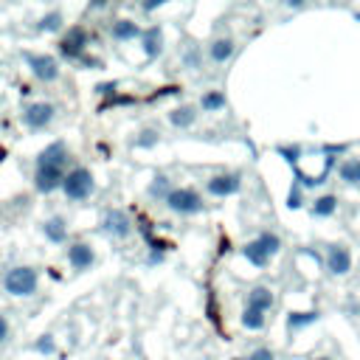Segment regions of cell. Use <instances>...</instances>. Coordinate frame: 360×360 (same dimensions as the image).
Instances as JSON below:
<instances>
[{
  "label": "cell",
  "mask_w": 360,
  "mask_h": 360,
  "mask_svg": "<svg viewBox=\"0 0 360 360\" xmlns=\"http://www.w3.org/2000/svg\"><path fill=\"white\" fill-rule=\"evenodd\" d=\"M93 174L87 172V169H73V172H68V177H65V186H62V191H65V197H70V200H84V197H90V191H93Z\"/></svg>",
  "instance_id": "2"
},
{
  "label": "cell",
  "mask_w": 360,
  "mask_h": 360,
  "mask_svg": "<svg viewBox=\"0 0 360 360\" xmlns=\"http://www.w3.org/2000/svg\"><path fill=\"white\" fill-rule=\"evenodd\" d=\"M65 160H68V149H65V143H62V141L48 143V146L37 155V166H56V169H62V166H65Z\"/></svg>",
  "instance_id": "10"
},
{
  "label": "cell",
  "mask_w": 360,
  "mask_h": 360,
  "mask_svg": "<svg viewBox=\"0 0 360 360\" xmlns=\"http://www.w3.org/2000/svg\"><path fill=\"white\" fill-rule=\"evenodd\" d=\"M42 231L51 242H65L68 239V225H65L62 217H51L48 222H42Z\"/></svg>",
  "instance_id": "17"
},
{
  "label": "cell",
  "mask_w": 360,
  "mask_h": 360,
  "mask_svg": "<svg viewBox=\"0 0 360 360\" xmlns=\"http://www.w3.org/2000/svg\"><path fill=\"white\" fill-rule=\"evenodd\" d=\"M242 253H245V259L253 264V267H267V262H270V250L264 248V242L262 239H253V242H248L245 248H242Z\"/></svg>",
  "instance_id": "13"
},
{
  "label": "cell",
  "mask_w": 360,
  "mask_h": 360,
  "mask_svg": "<svg viewBox=\"0 0 360 360\" xmlns=\"http://www.w3.org/2000/svg\"><path fill=\"white\" fill-rule=\"evenodd\" d=\"M37 28H39V31H59V28H62V11H48V14L39 20Z\"/></svg>",
  "instance_id": "26"
},
{
  "label": "cell",
  "mask_w": 360,
  "mask_h": 360,
  "mask_svg": "<svg viewBox=\"0 0 360 360\" xmlns=\"http://www.w3.org/2000/svg\"><path fill=\"white\" fill-rule=\"evenodd\" d=\"M186 62L194 68V65H197V51H188V53H186Z\"/></svg>",
  "instance_id": "35"
},
{
  "label": "cell",
  "mask_w": 360,
  "mask_h": 360,
  "mask_svg": "<svg viewBox=\"0 0 360 360\" xmlns=\"http://www.w3.org/2000/svg\"><path fill=\"white\" fill-rule=\"evenodd\" d=\"M112 37L115 39H135V37H143V31L132 20H118V22H112Z\"/></svg>",
  "instance_id": "18"
},
{
  "label": "cell",
  "mask_w": 360,
  "mask_h": 360,
  "mask_svg": "<svg viewBox=\"0 0 360 360\" xmlns=\"http://www.w3.org/2000/svg\"><path fill=\"white\" fill-rule=\"evenodd\" d=\"M6 335H8V323H6V318L0 315V343L6 340Z\"/></svg>",
  "instance_id": "33"
},
{
  "label": "cell",
  "mask_w": 360,
  "mask_h": 360,
  "mask_svg": "<svg viewBox=\"0 0 360 360\" xmlns=\"http://www.w3.org/2000/svg\"><path fill=\"white\" fill-rule=\"evenodd\" d=\"M152 143H158V132L155 129H143L141 138L135 141V146H152Z\"/></svg>",
  "instance_id": "29"
},
{
  "label": "cell",
  "mask_w": 360,
  "mask_h": 360,
  "mask_svg": "<svg viewBox=\"0 0 360 360\" xmlns=\"http://www.w3.org/2000/svg\"><path fill=\"white\" fill-rule=\"evenodd\" d=\"M326 267H329L332 276H346L352 270V253L340 245H332L326 250Z\"/></svg>",
  "instance_id": "9"
},
{
  "label": "cell",
  "mask_w": 360,
  "mask_h": 360,
  "mask_svg": "<svg viewBox=\"0 0 360 360\" xmlns=\"http://www.w3.org/2000/svg\"><path fill=\"white\" fill-rule=\"evenodd\" d=\"M53 104H45V101H37V104H28L25 112H22V121L31 127V129H45L53 118Z\"/></svg>",
  "instance_id": "8"
},
{
  "label": "cell",
  "mask_w": 360,
  "mask_h": 360,
  "mask_svg": "<svg viewBox=\"0 0 360 360\" xmlns=\"http://www.w3.org/2000/svg\"><path fill=\"white\" fill-rule=\"evenodd\" d=\"M315 360H332V357H315Z\"/></svg>",
  "instance_id": "36"
},
{
  "label": "cell",
  "mask_w": 360,
  "mask_h": 360,
  "mask_svg": "<svg viewBox=\"0 0 360 360\" xmlns=\"http://www.w3.org/2000/svg\"><path fill=\"white\" fill-rule=\"evenodd\" d=\"M160 6H163V0H152V3H143V11H155Z\"/></svg>",
  "instance_id": "34"
},
{
  "label": "cell",
  "mask_w": 360,
  "mask_h": 360,
  "mask_svg": "<svg viewBox=\"0 0 360 360\" xmlns=\"http://www.w3.org/2000/svg\"><path fill=\"white\" fill-rule=\"evenodd\" d=\"M233 360H248V357H233Z\"/></svg>",
  "instance_id": "37"
},
{
  "label": "cell",
  "mask_w": 360,
  "mask_h": 360,
  "mask_svg": "<svg viewBox=\"0 0 360 360\" xmlns=\"http://www.w3.org/2000/svg\"><path fill=\"white\" fill-rule=\"evenodd\" d=\"M93 248L90 245H84V242H76V245H70L68 248V262L76 267V270H87L90 264H93Z\"/></svg>",
  "instance_id": "12"
},
{
  "label": "cell",
  "mask_w": 360,
  "mask_h": 360,
  "mask_svg": "<svg viewBox=\"0 0 360 360\" xmlns=\"http://www.w3.org/2000/svg\"><path fill=\"white\" fill-rule=\"evenodd\" d=\"M6 292L11 295H34L37 292V270L31 267H11L3 278Z\"/></svg>",
  "instance_id": "1"
},
{
  "label": "cell",
  "mask_w": 360,
  "mask_h": 360,
  "mask_svg": "<svg viewBox=\"0 0 360 360\" xmlns=\"http://www.w3.org/2000/svg\"><path fill=\"white\" fill-rule=\"evenodd\" d=\"M338 174H340L343 183L360 186V158H346V160L338 166Z\"/></svg>",
  "instance_id": "16"
},
{
  "label": "cell",
  "mask_w": 360,
  "mask_h": 360,
  "mask_svg": "<svg viewBox=\"0 0 360 360\" xmlns=\"http://www.w3.org/2000/svg\"><path fill=\"white\" fill-rule=\"evenodd\" d=\"M141 42H143V53H146L149 59H155V56L163 51V31H160L158 25H152V28L143 31Z\"/></svg>",
  "instance_id": "14"
},
{
  "label": "cell",
  "mask_w": 360,
  "mask_h": 360,
  "mask_svg": "<svg viewBox=\"0 0 360 360\" xmlns=\"http://www.w3.org/2000/svg\"><path fill=\"white\" fill-rule=\"evenodd\" d=\"M25 59H28V68H31V73H34L37 79L53 82V79L59 76V65H56V59L48 56V53H25Z\"/></svg>",
  "instance_id": "6"
},
{
  "label": "cell",
  "mask_w": 360,
  "mask_h": 360,
  "mask_svg": "<svg viewBox=\"0 0 360 360\" xmlns=\"http://www.w3.org/2000/svg\"><path fill=\"white\" fill-rule=\"evenodd\" d=\"M315 321H318V312L315 309H309V312H290L287 315V326L290 329H301V326H309Z\"/></svg>",
  "instance_id": "23"
},
{
  "label": "cell",
  "mask_w": 360,
  "mask_h": 360,
  "mask_svg": "<svg viewBox=\"0 0 360 360\" xmlns=\"http://www.w3.org/2000/svg\"><path fill=\"white\" fill-rule=\"evenodd\" d=\"M202 110H208V112H214V110H222L225 107V93H219V90H208L205 96H202Z\"/></svg>",
  "instance_id": "24"
},
{
  "label": "cell",
  "mask_w": 360,
  "mask_h": 360,
  "mask_svg": "<svg viewBox=\"0 0 360 360\" xmlns=\"http://www.w3.org/2000/svg\"><path fill=\"white\" fill-rule=\"evenodd\" d=\"M287 205H290V208H298V205H301V194H298V186L290 191V197H287Z\"/></svg>",
  "instance_id": "32"
},
{
  "label": "cell",
  "mask_w": 360,
  "mask_h": 360,
  "mask_svg": "<svg viewBox=\"0 0 360 360\" xmlns=\"http://www.w3.org/2000/svg\"><path fill=\"white\" fill-rule=\"evenodd\" d=\"M115 90H118V84H115V82H101V84H96V93L110 96V98H115Z\"/></svg>",
  "instance_id": "30"
},
{
  "label": "cell",
  "mask_w": 360,
  "mask_h": 360,
  "mask_svg": "<svg viewBox=\"0 0 360 360\" xmlns=\"http://www.w3.org/2000/svg\"><path fill=\"white\" fill-rule=\"evenodd\" d=\"M208 53H211L214 62H225V59H231V53H233V42H231V39H214Z\"/></svg>",
  "instance_id": "20"
},
{
  "label": "cell",
  "mask_w": 360,
  "mask_h": 360,
  "mask_svg": "<svg viewBox=\"0 0 360 360\" xmlns=\"http://www.w3.org/2000/svg\"><path fill=\"white\" fill-rule=\"evenodd\" d=\"M259 239H262V242H264V248H267V250H270V253H278V248H281V239H278V236H276V233H262V236H259Z\"/></svg>",
  "instance_id": "27"
},
{
  "label": "cell",
  "mask_w": 360,
  "mask_h": 360,
  "mask_svg": "<svg viewBox=\"0 0 360 360\" xmlns=\"http://www.w3.org/2000/svg\"><path fill=\"white\" fill-rule=\"evenodd\" d=\"M65 177H68V174H65L62 169H56V166H37L34 186H37V191L51 194V191H56V188L65 186Z\"/></svg>",
  "instance_id": "4"
},
{
  "label": "cell",
  "mask_w": 360,
  "mask_h": 360,
  "mask_svg": "<svg viewBox=\"0 0 360 360\" xmlns=\"http://www.w3.org/2000/svg\"><path fill=\"white\" fill-rule=\"evenodd\" d=\"M84 45H87V34H84V28L73 25V28L68 31V37H62V42H59V53H62L65 59H82V56H84Z\"/></svg>",
  "instance_id": "5"
},
{
  "label": "cell",
  "mask_w": 360,
  "mask_h": 360,
  "mask_svg": "<svg viewBox=\"0 0 360 360\" xmlns=\"http://www.w3.org/2000/svg\"><path fill=\"white\" fill-rule=\"evenodd\" d=\"M335 208H338V197H335V194H323V197H318V200L312 202V214H315V217H332Z\"/></svg>",
  "instance_id": "19"
},
{
  "label": "cell",
  "mask_w": 360,
  "mask_h": 360,
  "mask_svg": "<svg viewBox=\"0 0 360 360\" xmlns=\"http://www.w3.org/2000/svg\"><path fill=\"white\" fill-rule=\"evenodd\" d=\"M166 205L174 211V214H197L202 211V197L194 191V188H174L166 200Z\"/></svg>",
  "instance_id": "3"
},
{
  "label": "cell",
  "mask_w": 360,
  "mask_h": 360,
  "mask_svg": "<svg viewBox=\"0 0 360 360\" xmlns=\"http://www.w3.org/2000/svg\"><path fill=\"white\" fill-rule=\"evenodd\" d=\"M242 326H245V329H262V326H264V312L245 307V312H242Z\"/></svg>",
  "instance_id": "25"
},
{
  "label": "cell",
  "mask_w": 360,
  "mask_h": 360,
  "mask_svg": "<svg viewBox=\"0 0 360 360\" xmlns=\"http://www.w3.org/2000/svg\"><path fill=\"white\" fill-rule=\"evenodd\" d=\"M354 17H357V20H360V11H357V14H354Z\"/></svg>",
  "instance_id": "38"
},
{
  "label": "cell",
  "mask_w": 360,
  "mask_h": 360,
  "mask_svg": "<svg viewBox=\"0 0 360 360\" xmlns=\"http://www.w3.org/2000/svg\"><path fill=\"white\" fill-rule=\"evenodd\" d=\"M248 360H276L273 357V352L270 349H256V352H250V357Z\"/></svg>",
  "instance_id": "31"
},
{
  "label": "cell",
  "mask_w": 360,
  "mask_h": 360,
  "mask_svg": "<svg viewBox=\"0 0 360 360\" xmlns=\"http://www.w3.org/2000/svg\"><path fill=\"white\" fill-rule=\"evenodd\" d=\"M194 118H197L194 107H177V110H172V112H169V121H172L174 127H191V124H194Z\"/></svg>",
  "instance_id": "21"
},
{
  "label": "cell",
  "mask_w": 360,
  "mask_h": 360,
  "mask_svg": "<svg viewBox=\"0 0 360 360\" xmlns=\"http://www.w3.org/2000/svg\"><path fill=\"white\" fill-rule=\"evenodd\" d=\"M172 191H174V188H169V177H166V174H155V177H152V183H149V197H163V200H169Z\"/></svg>",
  "instance_id": "22"
},
{
  "label": "cell",
  "mask_w": 360,
  "mask_h": 360,
  "mask_svg": "<svg viewBox=\"0 0 360 360\" xmlns=\"http://www.w3.org/2000/svg\"><path fill=\"white\" fill-rule=\"evenodd\" d=\"M239 186H242L239 174H217V177H211V180H208V191H211L214 197L236 194V191H239Z\"/></svg>",
  "instance_id": "11"
},
{
  "label": "cell",
  "mask_w": 360,
  "mask_h": 360,
  "mask_svg": "<svg viewBox=\"0 0 360 360\" xmlns=\"http://www.w3.org/2000/svg\"><path fill=\"white\" fill-rule=\"evenodd\" d=\"M101 228H104L110 236H118V239H124V236H129V231H132V222H129V217H127L121 208H110V211H104Z\"/></svg>",
  "instance_id": "7"
},
{
  "label": "cell",
  "mask_w": 360,
  "mask_h": 360,
  "mask_svg": "<svg viewBox=\"0 0 360 360\" xmlns=\"http://www.w3.org/2000/svg\"><path fill=\"white\" fill-rule=\"evenodd\" d=\"M34 349H37V352H42V354H51L56 346H53V338H51V335H42V338L34 343Z\"/></svg>",
  "instance_id": "28"
},
{
  "label": "cell",
  "mask_w": 360,
  "mask_h": 360,
  "mask_svg": "<svg viewBox=\"0 0 360 360\" xmlns=\"http://www.w3.org/2000/svg\"><path fill=\"white\" fill-rule=\"evenodd\" d=\"M248 307L250 309H259V312H267L273 307V292L267 287H253L248 292Z\"/></svg>",
  "instance_id": "15"
}]
</instances>
